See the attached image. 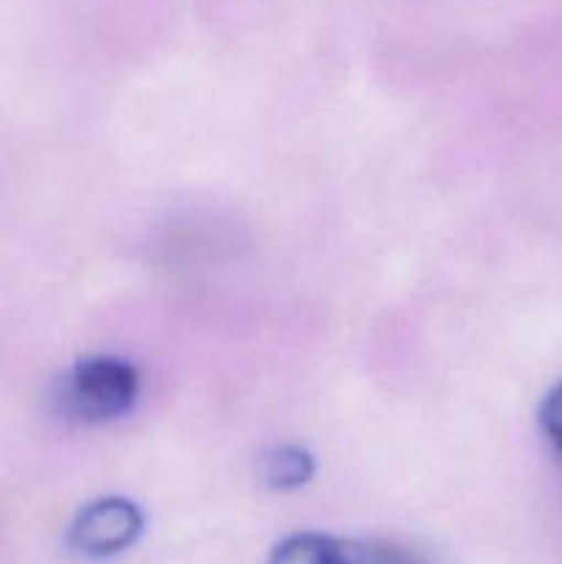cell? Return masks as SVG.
Segmentation results:
<instances>
[{"label":"cell","instance_id":"6da1fadb","mask_svg":"<svg viewBox=\"0 0 562 564\" xmlns=\"http://www.w3.org/2000/svg\"><path fill=\"white\" fill-rule=\"evenodd\" d=\"M138 397V375L116 356H88L61 378L55 402L64 416L102 424L125 416Z\"/></svg>","mask_w":562,"mask_h":564},{"label":"cell","instance_id":"7a4b0ae2","mask_svg":"<svg viewBox=\"0 0 562 564\" xmlns=\"http://www.w3.org/2000/svg\"><path fill=\"white\" fill-rule=\"evenodd\" d=\"M264 564H424L413 551L386 540L298 532L281 540Z\"/></svg>","mask_w":562,"mask_h":564},{"label":"cell","instance_id":"3957f363","mask_svg":"<svg viewBox=\"0 0 562 564\" xmlns=\"http://www.w3.org/2000/svg\"><path fill=\"white\" fill-rule=\"evenodd\" d=\"M143 529V516L127 499H99L77 512L72 521L66 543L77 556L86 560H108L121 554L138 540Z\"/></svg>","mask_w":562,"mask_h":564},{"label":"cell","instance_id":"277c9868","mask_svg":"<svg viewBox=\"0 0 562 564\" xmlns=\"http://www.w3.org/2000/svg\"><path fill=\"white\" fill-rule=\"evenodd\" d=\"M314 471V460L309 452L298 449V446H275L268 455L259 460V477L270 488H301L309 482Z\"/></svg>","mask_w":562,"mask_h":564},{"label":"cell","instance_id":"5b68a950","mask_svg":"<svg viewBox=\"0 0 562 564\" xmlns=\"http://www.w3.org/2000/svg\"><path fill=\"white\" fill-rule=\"evenodd\" d=\"M540 424H543V433L551 444L556 446V452L562 455V383L554 386L549 391V397L543 400L540 408Z\"/></svg>","mask_w":562,"mask_h":564}]
</instances>
